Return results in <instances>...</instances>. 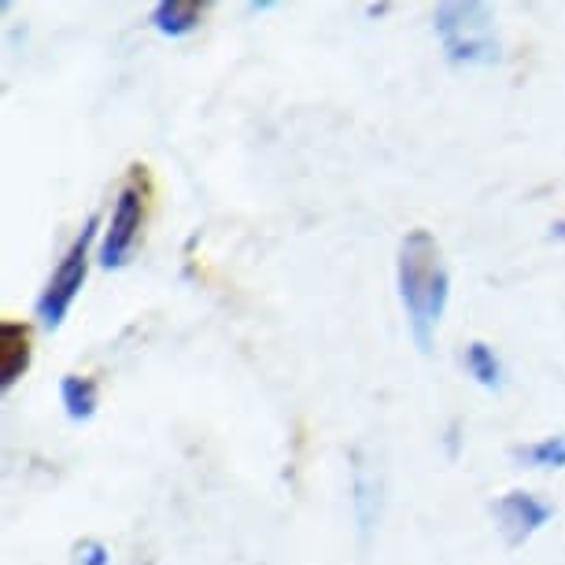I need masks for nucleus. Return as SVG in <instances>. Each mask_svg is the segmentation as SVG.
Wrapping results in <instances>:
<instances>
[{
    "label": "nucleus",
    "mask_w": 565,
    "mask_h": 565,
    "mask_svg": "<svg viewBox=\"0 0 565 565\" xmlns=\"http://www.w3.org/2000/svg\"><path fill=\"white\" fill-rule=\"evenodd\" d=\"M396 281H399V300L407 311V326L414 344L422 351H433L436 326L451 300V277H447L444 252L429 230H411L399 244L396 259Z\"/></svg>",
    "instance_id": "obj_1"
},
{
    "label": "nucleus",
    "mask_w": 565,
    "mask_h": 565,
    "mask_svg": "<svg viewBox=\"0 0 565 565\" xmlns=\"http://www.w3.org/2000/svg\"><path fill=\"white\" fill-rule=\"evenodd\" d=\"M433 30L444 45V56L455 67H492L499 63V34L492 8L481 0H447L436 4Z\"/></svg>",
    "instance_id": "obj_2"
},
{
    "label": "nucleus",
    "mask_w": 565,
    "mask_h": 565,
    "mask_svg": "<svg viewBox=\"0 0 565 565\" xmlns=\"http://www.w3.org/2000/svg\"><path fill=\"white\" fill-rule=\"evenodd\" d=\"M97 222H100L97 215L85 222V230L74 237L71 248L63 252L60 266L52 270L45 292H41L38 318H41V326H45V329H60L63 318L71 315L74 300H78V292L85 285V274H89V248H93V241H97Z\"/></svg>",
    "instance_id": "obj_3"
},
{
    "label": "nucleus",
    "mask_w": 565,
    "mask_h": 565,
    "mask_svg": "<svg viewBox=\"0 0 565 565\" xmlns=\"http://www.w3.org/2000/svg\"><path fill=\"white\" fill-rule=\"evenodd\" d=\"M141 222H145V196L137 185H126L122 193L115 196L108 230L100 233L97 259H100L104 270H122V266L130 263V255L137 248V237H141Z\"/></svg>",
    "instance_id": "obj_4"
},
{
    "label": "nucleus",
    "mask_w": 565,
    "mask_h": 565,
    "mask_svg": "<svg viewBox=\"0 0 565 565\" xmlns=\"http://www.w3.org/2000/svg\"><path fill=\"white\" fill-rule=\"evenodd\" d=\"M551 518H554V507L532 492H507L495 503V521H499V532H503L507 547H521V543L536 536Z\"/></svg>",
    "instance_id": "obj_5"
},
{
    "label": "nucleus",
    "mask_w": 565,
    "mask_h": 565,
    "mask_svg": "<svg viewBox=\"0 0 565 565\" xmlns=\"http://www.w3.org/2000/svg\"><path fill=\"white\" fill-rule=\"evenodd\" d=\"M351 492H355V521H359V536L370 540V532L381 521V473H373L370 462H362L355 455V473H351Z\"/></svg>",
    "instance_id": "obj_6"
},
{
    "label": "nucleus",
    "mask_w": 565,
    "mask_h": 565,
    "mask_svg": "<svg viewBox=\"0 0 565 565\" xmlns=\"http://www.w3.org/2000/svg\"><path fill=\"white\" fill-rule=\"evenodd\" d=\"M204 19V4L196 0H159L152 8V26L163 38H189Z\"/></svg>",
    "instance_id": "obj_7"
},
{
    "label": "nucleus",
    "mask_w": 565,
    "mask_h": 565,
    "mask_svg": "<svg viewBox=\"0 0 565 565\" xmlns=\"http://www.w3.org/2000/svg\"><path fill=\"white\" fill-rule=\"evenodd\" d=\"M30 362V333L19 322L0 326V388H12Z\"/></svg>",
    "instance_id": "obj_8"
},
{
    "label": "nucleus",
    "mask_w": 565,
    "mask_h": 565,
    "mask_svg": "<svg viewBox=\"0 0 565 565\" xmlns=\"http://www.w3.org/2000/svg\"><path fill=\"white\" fill-rule=\"evenodd\" d=\"M60 403L71 422H89L93 414H97V385H93L89 377L67 373V377L60 381Z\"/></svg>",
    "instance_id": "obj_9"
},
{
    "label": "nucleus",
    "mask_w": 565,
    "mask_h": 565,
    "mask_svg": "<svg viewBox=\"0 0 565 565\" xmlns=\"http://www.w3.org/2000/svg\"><path fill=\"white\" fill-rule=\"evenodd\" d=\"M466 373L488 392L503 388V362H499L495 348H488L484 340H473V344L466 348Z\"/></svg>",
    "instance_id": "obj_10"
},
{
    "label": "nucleus",
    "mask_w": 565,
    "mask_h": 565,
    "mask_svg": "<svg viewBox=\"0 0 565 565\" xmlns=\"http://www.w3.org/2000/svg\"><path fill=\"white\" fill-rule=\"evenodd\" d=\"M514 462L529 469H565V433L543 436L536 444L514 447Z\"/></svg>",
    "instance_id": "obj_11"
},
{
    "label": "nucleus",
    "mask_w": 565,
    "mask_h": 565,
    "mask_svg": "<svg viewBox=\"0 0 565 565\" xmlns=\"http://www.w3.org/2000/svg\"><path fill=\"white\" fill-rule=\"evenodd\" d=\"M78 565H111V554L104 543L85 540V543H78Z\"/></svg>",
    "instance_id": "obj_12"
},
{
    "label": "nucleus",
    "mask_w": 565,
    "mask_h": 565,
    "mask_svg": "<svg viewBox=\"0 0 565 565\" xmlns=\"http://www.w3.org/2000/svg\"><path fill=\"white\" fill-rule=\"evenodd\" d=\"M270 8H274V0H252L248 12H270Z\"/></svg>",
    "instance_id": "obj_13"
},
{
    "label": "nucleus",
    "mask_w": 565,
    "mask_h": 565,
    "mask_svg": "<svg viewBox=\"0 0 565 565\" xmlns=\"http://www.w3.org/2000/svg\"><path fill=\"white\" fill-rule=\"evenodd\" d=\"M551 237H554V241H565V218H562V222H554V226H551Z\"/></svg>",
    "instance_id": "obj_14"
}]
</instances>
